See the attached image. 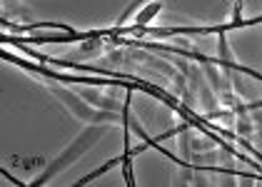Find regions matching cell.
<instances>
[{"label":"cell","instance_id":"cell-1","mask_svg":"<svg viewBox=\"0 0 262 187\" xmlns=\"http://www.w3.org/2000/svg\"><path fill=\"white\" fill-rule=\"evenodd\" d=\"M158 10H162V0H155V3H152V5H147V8H145V10H142L140 15H138V18H135V30H140L142 25H145V22L150 20V18H152V15H155V13H158Z\"/></svg>","mask_w":262,"mask_h":187}]
</instances>
